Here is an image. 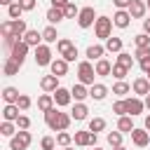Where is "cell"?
<instances>
[{
	"label": "cell",
	"mask_w": 150,
	"mask_h": 150,
	"mask_svg": "<svg viewBox=\"0 0 150 150\" xmlns=\"http://www.w3.org/2000/svg\"><path fill=\"white\" fill-rule=\"evenodd\" d=\"M26 54H28V45H26L23 40H19V42L14 45V49H12L9 59H14L16 63H21V66H23V61H26Z\"/></svg>",
	"instance_id": "cell-7"
},
{
	"label": "cell",
	"mask_w": 150,
	"mask_h": 150,
	"mask_svg": "<svg viewBox=\"0 0 150 150\" xmlns=\"http://www.w3.org/2000/svg\"><path fill=\"white\" fill-rule=\"evenodd\" d=\"M52 75H56V77H63L66 73H68V61L66 59H56V61H52Z\"/></svg>",
	"instance_id": "cell-14"
},
{
	"label": "cell",
	"mask_w": 150,
	"mask_h": 150,
	"mask_svg": "<svg viewBox=\"0 0 150 150\" xmlns=\"http://www.w3.org/2000/svg\"><path fill=\"white\" fill-rule=\"evenodd\" d=\"M112 2H115V7H117V9H127V7H131V2H134V0H112Z\"/></svg>",
	"instance_id": "cell-49"
},
{
	"label": "cell",
	"mask_w": 150,
	"mask_h": 150,
	"mask_svg": "<svg viewBox=\"0 0 150 150\" xmlns=\"http://www.w3.org/2000/svg\"><path fill=\"white\" fill-rule=\"evenodd\" d=\"M21 12H23V9H21V5H19V2H12V5L7 7V14L12 16V21H16V19L21 16Z\"/></svg>",
	"instance_id": "cell-35"
},
{
	"label": "cell",
	"mask_w": 150,
	"mask_h": 150,
	"mask_svg": "<svg viewBox=\"0 0 150 150\" xmlns=\"http://www.w3.org/2000/svg\"><path fill=\"white\" fill-rule=\"evenodd\" d=\"M96 12H94V7H84V9H80V16H77V26L80 28H89L91 23H96Z\"/></svg>",
	"instance_id": "cell-5"
},
{
	"label": "cell",
	"mask_w": 150,
	"mask_h": 150,
	"mask_svg": "<svg viewBox=\"0 0 150 150\" xmlns=\"http://www.w3.org/2000/svg\"><path fill=\"white\" fill-rule=\"evenodd\" d=\"M56 47H59V54H61V56H66V54H68V52H70V49H73L75 45H73V42H70L68 38H61V40L56 42Z\"/></svg>",
	"instance_id": "cell-29"
},
{
	"label": "cell",
	"mask_w": 150,
	"mask_h": 150,
	"mask_svg": "<svg viewBox=\"0 0 150 150\" xmlns=\"http://www.w3.org/2000/svg\"><path fill=\"white\" fill-rule=\"evenodd\" d=\"M61 19H66V14H63L61 7H49V9H47V21H49V23H59Z\"/></svg>",
	"instance_id": "cell-20"
},
{
	"label": "cell",
	"mask_w": 150,
	"mask_h": 150,
	"mask_svg": "<svg viewBox=\"0 0 150 150\" xmlns=\"http://www.w3.org/2000/svg\"><path fill=\"white\" fill-rule=\"evenodd\" d=\"M56 38H59V35H56V28H54V26H47V28L42 30V40H45V42H56Z\"/></svg>",
	"instance_id": "cell-33"
},
{
	"label": "cell",
	"mask_w": 150,
	"mask_h": 150,
	"mask_svg": "<svg viewBox=\"0 0 150 150\" xmlns=\"http://www.w3.org/2000/svg\"><path fill=\"white\" fill-rule=\"evenodd\" d=\"M138 66H141V68L148 73V70H150V56H148V59H141V61H138Z\"/></svg>",
	"instance_id": "cell-51"
},
{
	"label": "cell",
	"mask_w": 150,
	"mask_h": 150,
	"mask_svg": "<svg viewBox=\"0 0 150 150\" xmlns=\"http://www.w3.org/2000/svg\"><path fill=\"white\" fill-rule=\"evenodd\" d=\"M134 129H136V127L131 124V117H127V115H122V117L117 120V131H129V134H131Z\"/></svg>",
	"instance_id": "cell-26"
},
{
	"label": "cell",
	"mask_w": 150,
	"mask_h": 150,
	"mask_svg": "<svg viewBox=\"0 0 150 150\" xmlns=\"http://www.w3.org/2000/svg\"><path fill=\"white\" fill-rule=\"evenodd\" d=\"M143 30L150 35V19H143Z\"/></svg>",
	"instance_id": "cell-53"
},
{
	"label": "cell",
	"mask_w": 150,
	"mask_h": 150,
	"mask_svg": "<svg viewBox=\"0 0 150 150\" xmlns=\"http://www.w3.org/2000/svg\"><path fill=\"white\" fill-rule=\"evenodd\" d=\"M21 115H19V105L16 103H7L5 108H2V120L5 122H16Z\"/></svg>",
	"instance_id": "cell-11"
},
{
	"label": "cell",
	"mask_w": 150,
	"mask_h": 150,
	"mask_svg": "<svg viewBox=\"0 0 150 150\" xmlns=\"http://www.w3.org/2000/svg\"><path fill=\"white\" fill-rule=\"evenodd\" d=\"M75 143L77 145H94L96 143V134L94 131H75Z\"/></svg>",
	"instance_id": "cell-9"
},
{
	"label": "cell",
	"mask_w": 150,
	"mask_h": 150,
	"mask_svg": "<svg viewBox=\"0 0 150 150\" xmlns=\"http://www.w3.org/2000/svg\"><path fill=\"white\" fill-rule=\"evenodd\" d=\"M66 5H68V0H52V7H61L63 9Z\"/></svg>",
	"instance_id": "cell-52"
},
{
	"label": "cell",
	"mask_w": 150,
	"mask_h": 150,
	"mask_svg": "<svg viewBox=\"0 0 150 150\" xmlns=\"http://www.w3.org/2000/svg\"><path fill=\"white\" fill-rule=\"evenodd\" d=\"M112 150H127V148H124V145H120V148H112Z\"/></svg>",
	"instance_id": "cell-57"
},
{
	"label": "cell",
	"mask_w": 150,
	"mask_h": 150,
	"mask_svg": "<svg viewBox=\"0 0 150 150\" xmlns=\"http://www.w3.org/2000/svg\"><path fill=\"white\" fill-rule=\"evenodd\" d=\"M19 5H21V9H23V12L35 9V0H19Z\"/></svg>",
	"instance_id": "cell-48"
},
{
	"label": "cell",
	"mask_w": 150,
	"mask_h": 150,
	"mask_svg": "<svg viewBox=\"0 0 150 150\" xmlns=\"http://www.w3.org/2000/svg\"><path fill=\"white\" fill-rule=\"evenodd\" d=\"M19 68H21V63H16L14 59H7L5 61V75H16Z\"/></svg>",
	"instance_id": "cell-30"
},
{
	"label": "cell",
	"mask_w": 150,
	"mask_h": 150,
	"mask_svg": "<svg viewBox=\"0 0 150 150\" xmlns=\"http://www.w3.org/2000/svg\"><path fill=\"white\" fill-rule=\"evenodd\" d=\"M143 103H145V108H148V110H150V94H148V96H145V101H143Z\"/></svg>",
	"instance_id": "cell-54"
},
{
	"label": "cell",
	"mask_w": 150,
	"mask_h": 150,
	"mask_svg": "<svg viewBox=\"0 0 150 150\" xmlns=\"http://www.w3.org/2000/svg\"><path fill=\"white\" fill-rule=\"evenodd\" d=\"M70 115L68 112H59L56 108H52L49 112H45V122H47V127L52 129V131H66L68 127H70Z\"/></svg>",
	"instance_id": "cell-1"
},
{
	"label": "cell",
	"mask_w": 150,
	"mask_h": 150,
	"mask_svg": "<svg viewBox=\"0 0 150 150\" xmlns=\"http://www.w3.org/2000/svg\"><path fill=\"white\" fill-rule=\"evenodd\" d=\"M38 108H40L42 112H49V110L54 108V96H49V94H42V96L38 98Z\"/></svg>",
	"instance_id": "cell-23"
},
{
	"label": "cell",
	"mask_w": 150,
	"mask_h": 150,
	"mask_svg": "<svg viewBox=\"0 0 150 150\" xmlns=\"http://www.w3.org/2000/svg\"><path fill=\"white\" fill-rule=\"evenodd\" d=\"M94 70H96V75H101V77H105V75H110V73H112V66H110V61H105V59H101V61H96V66H94Z\"/></svg>",
	"instance_id": "cell-22"
},
{
	"label": "cell",
	"mask_w": 150,
	"mask_h": 150,
	"mask_svg": "<svg viewBox=\"0 0 150 150\" xmlns=\"http://www.w3.org/2000/svg\"><path fill=\"white\" fill-rule=\"evenodd\" d=\"M145 5H148V9H150V0H148V2H145Z\"/></svg>",
	"instance_id": "cell-58"
},
{
	"label": "cell",
	"mask_w": 150,
	"mask_h": 150,
	"mask_svg": "<svg viewBox=\"0 0 150 150\" xmlns=\"http://www.w3.org/2000/svg\"><path fill=\"white\" fill-rule=\"evenodd\" d=\"M0 134L7 136V138L16 136V134H14V124H12V122H2V124H0Z\"/></svg>",
	"instance_id": "cell-40"
},
{
	"label": "cell",
	"mask_w": 150,
	"mask_h": 150,
	"mask_svg": "<svg viewBox=\"0 0 150 150\" xmlns=\"http://www.w3.org/2000/svg\"><path fill=\"white\" fill-rule=\"evenodd\" d=\"M56 143H59V145H63V148H68V145L73 143V136H70L68 131H59V136H56Z\"/></svg>",
	"instance_id": "cell-36"
},
{
	"label": "cell",
	"mask_w": 150,
	"mask_h": 150,
	"mask_svg": "<svg viewBox=\"0 0 150 150\" xmlns=\"http://www.w3.org/2000/svg\"><path fill=\"white\" fill-rule=\"evenodd\" d=\"M145 9H148V5H145V2L134 0V2H131V7H129V14H131V19H141V16L145 14Z\"/></svg>",
	"instance_id": "cell-16"
},
{
	"label": "cell",
	"mask_w": 150,
	"mask_h": 150,
	"mask_svg": "<svg viewBox=\"0 0 150 150\" xmlns=\"http://www.w3.org/2000/svg\"><path fill=\"white\" fill-rule=\"evenodd\" d=\"M134 42H136V47H150V35L148 33H138L134 38Z\"/></svg>",
	"instance_id": "cell-38"
},
{
	"label": "cell",
	"mask_w": 150,
	"mask_h": 150,
	"mask_svg": "<svg viewBox=\"0 0 150 150\" xmlns=\"http://www.w3.org/2000/svg\"><path fill=\"white\" fill-rule=\"evenodd\" d=\"M145 129H148V131H150V115H148V117H145Z\"/></svg>",
	"instance_id": "cell-55"
},
{
	"label": "cell",
	"mask_w": 150,
	"mask_h": 150,
	"mask_svg": "<svg viewBox=\"0 0 150 150\" xmlns=\"http://www.w3.org/2000/svg\"><path fill=\"white\" fill-rule=\"evenodd\" d=\"M127 73H129V68H124V66H120V63H115V66H112V75H115L117 80H124V77H127Z\"/></svg>",
	"instance_id": "cell-42"
},
{
	"label": "cell",
	"mask_w": 150,
	"mask_h": 150,
	"mask_svg": "<svg viewBox=\"0 0 150 150\" xmlns=\"http://www.w3.org/2000/svg\"><path fill=\"white\" fill-rule=\"evenodd\" d=\"M70 94H73V98L77 101V103H82L87 96H89V89L84 87V84H73V89H70Z\"/></svg>",
	"instance_id": "cell-19"
},
{
	"label": "cell",
	"mask_w": 150,
	"mask_h": 150,
	"mask_svg": "<svg viewBox=\"0 0 150 150\" xmlns=\"http://www.w3.org/2000/svg\"><path fill=\"white\" fill-rule=\"evenodd\" d=\"M124 103H127V115H141L143 110H145V103L141 101V98H124Z\"/></svg>",
	"instance_id": "cell-8"
},
{
	"label": "cell",
	"mask_w": 150,
	"mask_h": 150,
	"mask_svg": "<svg viewBox=\"0 0 150 150\" xmlns=\"http://www.w3.org/2000/svg\"><path fill=\"white\" fill-rule=\"evenodd\" d=\"M134 91L148 96V94H150V82H148V77H138V80H134Z\"/></svg>",
	"instance_id": "cell-17"
},
{
	"label": "cell",
	"mask_w": 150,
	"mask_h": 150,
	"mask_svg": "<svg viewBox=\"0 0 150 150\" xmlns=\"http://www.w3.org/2000/svg\"><path fill=\"white\" fill-rule=\"evenodd\" d=\"M40 40H42V33H38V30H28L23 35V42L28 47H40Z\"/></svg>",
	"instance_id": "cell-21"
},
{
	"label": "cell",
	"mask_w": 150,
	"mask_h": 150,
	"mask_svg": "<svg viewBox=\"0 0 150 150\" xmlns=\"http://www.w3.org/2000/svg\"><path fill=\"white\" fill-rule=\"evenodd\" d=\"M129 21H131V14H129L127 9H117V12H115V16H112V23H115L117 28H127V26H129Z\"/></svg>",
	"instance_id": "cell-12"
},
{
	"label": "cell",
	"mask_w": 150,
	"mask_h": 150,
	"mask_svg": "<svg viewBox=\"0 0 150 150\" xmlns=\"http://www.w3.org/2000/svg\"><path fill=\"white\" fill-rule=\"evenodd\" d=\"M131 141H134V145L145 148V145L150 143V134H148L145 129H134V131H131Z\"/></svg>",
	"instance_id": "cell-10"
},
{
	"label": "cell",
	"mask_w": 150,
	"mask_h": 150,
	"mask_svg": "<svg viewBox=\"0 0 150 150\" xmlns=\"http://www.w3.org/2000/svg\"><path fill=\"white\" fill-rule=\"evenodd\" d=\"M63 59H66V61H75V59H77V47H73V49H70Z\"/></svg>",
	"instance_id": "cell-50"
},
{
	"label": "cell",
	"mask_w": 150,
	"mask_h": 150,
	"mask_svg": "<svg viewBox=\"0 0 150 150\" xmlns=\"http://www.w3.org/2000/svg\"><path fill=\"white\" fill-rule=\"evenodd\" d=\"M136 56H138V61L141 59H148L150 56V47H136Z\"/></svg>",
	"instance_id": "cell-47"
},
{
	"label": "cell",
	"mask_w": 150,
	"mask_h": 150,
	"mask_svg": "<svg viewBox=\"0 0 150 150\" xmlns=\"http://www.w3.org/2000/svg\"><path fill=\"white\" fill-rule=\"evenodd\" d=\"M112 94H117V96H124V94H129V84H127L124 80H120V82L112 87Z\"/></svg>",
	"instance_id": "cell-39"
},
{
	"label": "cell",
	"mask_w": 150,
	"mask_h": 150,
	"mask_svg": "<svg viewBox=\"0 0 150 150\" xmlns=\"http://www.w3.org/2000/svg\"><path fill=\"white\" fill-rule=\"evenodd\" d=\"M0 5H7V7H9V5H12V0H0Z\"/></svg>",
	"instance_id": "cell-56"
},
{
	"label": "cell",
	"mask_w": 150,
	"mask_h": 150,
	"mask_svg": "<svg viewBox=\"0 0 150 150\" xmlns=\"http://www.w3.org/2000/svg\"><path fill=\"white\" fill-rule=\"evenodd\" d=\"M70 98H73V94H70L68 89H63V87H59V89L54 91V103H56V105H61V108H63V105H68V103H70Z\"/></svg>",
	"instance_id": "cell-13"
},
{
	"label": "cell",
	"mask_w": 150,
	"mask_h": 150,
	"mask_svg": "<svg viewBox=\"0 0 150 150\" xmlns=\"http://www.w3.org/2000/svg\"><path fill=\"white\" fill-rule=\"evenodd\" d=\"M105 94H108V87H105V84H91V89H89V96H91L94 101H103Z\"/></svg>",
	"instance_id": "cell-18"
},
{
	"label": "cell",
	"mask_w": 150,
	"mask_h": 150,
	"mask_svg": "<svg viewBox=\"0 0 150 150\" xmlns=\"http://www.w3.org/2000/svg\"><path fill=\"white\" fill-rule=\"evenodd\" d=\"M30 141H33L30 131H19L16 136L9 138V148H12V150H26V148L30 145Z\"/></svg>",
	"instance_id": "cell-4"
},
{
	"label": "cell",
	"mask_w": 150,
	"mask_h": 150,
	"mask_svg": "<svg viewBox=\"0 0 150 150\" xmlns=\"http://www.w3.org/2000/svg\"><path fill=\"white\" fill-rule=\"evenodd\" d=\"M94 75H96V70H94V66H91L89 61H82V63L77 66L80 84H94Z\"/></svg>",
	"instance_id": "cell-3"
},
{
	"label": "cell",
	"mask_w": 150,
	"mask_h": 150,
	"mask_svg": "<svg viewBox=\"0 0 150 150\" xmlns=\"http://www.w3.org/2000/svg\"><path fill=\"white\" fill-rule=\"evenodd\" d=\"M66 150H73V148H66Z\"/></svg>",
	"instance_id": "cell-61"
},
{
	"label": "cell",
	"mask_w": 150,
	"mask_h": 150,
	"mask_svg": "<svg viewBox=\"0 0 150 150\" xmlns=\"http://www.w3.org/2000/svg\"><path fill=\"white\" fill-rule=\"evenodd\" d=\"M19 89H14V87H5L2 89V98H5V103H16L19 101Z\"/></svg>",
	"instance_id": "cell-25"
},
{
	"label": "cell",
	"mask_w": 150,
	"mask_h": 150,
	"mask_svg": "<svg viewBox=\"0 0 150 150\" xmlns=\"http://www.w3.org/2000/svg\"><path fill=\"white\" fill-rule=\"evenodd\" d=\"M35 63L38 66H52V49L47 45L35 47Z\"/></svg>",
	"instance_id": "cell-6"
},
{
	"label": "cell",
	"mask_w": 150,
	"mask_h": 150,
	"mask_svg": "<svg viewBox=\"0 0 150 150\" xmlns=\"http://www.w3.org/2000/svg\"><path fill=\"white\" fill-rule=\"evenodd\" d=\"M103 54H105V47H101V45H89V47H87V56H89L91 61H94V59L101 61Z\"/></svg>",
	"instance_id": "cell-24"
},
{
	"label": "cell",
	"mask_w": 150,
	"mask_h": 150,
	"mask_svg": "<svg viewBox=\"0 0 150 150\" xmlns=\"http://www.w3.org/2000/svg\"><path fill=\"white\" fill-rule=\"evenodd\" d=\"M87 112H89V110H87V105H84V103H75V108H73L70 117H73V120H84V117H87Z\"/></svg>",
	"instance_id": "cell-27"
},
{
	"label": "cell",
	"mask_w": 150,
	"mask_h": 150,
	"mask_svg": "<svg viewBox=\"0 0 150 150\" xmlns=\"http://www.w3.org/2000/svg\"><path fill=\"white\" fill-rule=\"evenodd\" d=\"M105 49L120 54V52H122V40H120V38H108V40H105Z\"/></svg>",
	"instance_id": "cell-28"
},
{
	"label": "cell",
	"mask_w": 150,
	"mask_h": 150,
	"mask_svg": "<svg viewBox=\"0 0 150 150\" xmlns=\"http://www.w3.org/2000/svg\"><path fill=\"white\" fill-rule=\"evenodd\" d=\"M16 105H19V110H28V108H30V98H28L26 94H21L19 101H16Z\"/></svg>",
	"instance_id": "cell-43"
},
{
	"label": "cell",
	"mask_w": 150,
	"mask_h": 150,
	"mask_svg": "<svg viewBox=\"0 0 150 150\" xmlns=\"http://www.w3.org/2000/svg\"><path fill=\"white\" fill-rule=\"evenodd\" d=\"M117 63H120V66H124V68H131V66H134V59H131V54L120 52V54H117Z\"/></svg>",
	"instance_id": "cell-34"
},
{
	"label": "cell",
	"mask_w": 150,
	"mask_h": 150,
	"mask_svg": "<svg viewBox=\"0 0 150 150\" xmlns=\"http://www.w3.org/2000/svg\"><path fill=\"white\" fill-rule=\"evenodd\" d=\"M63 14H66V19H73V16H80V9H77L73 2H68V5L63 7Z\"/></svg>",
	"instance_id": "cell-41"
},
{
	"label": "cell",
	"mask_w": 150,
	"mask_h": 150,
	"mask_svg": "<svg viewBox=\"0 0 150 150\" xmlns=\"http://www.w3.org/2000/svg\"><path fill=\"white\" fill-rule=\"evenodd\" d=\"M145 75H148V77H150V70H148V73H145Z\"/></svg>",
	"instance_id": "cell-60"
},
{
	"label": "cell",
	"mask_w": 150,
	"mask_h": 150,
	"mask_svg": "<svg viewBox=\"0 0 150 150\" xmlns=\"http://www.w3.org/2000/svg\"><path fill=\"white\" fill-rule=\"evenodd\" d=\"M40 87H42L45 91H56V89H59V77H56V75H45V77L40 80Z\"/></svg>",
	"instance_id": "cell-15"
},
{
	"label": "cell",
	"mask_w": 150,
	"mask_h": 150,
	"mask_svg": "<svg viewBox=\"0 0 150 150\" xmlns=\"http://www.w3.org/2000/svg\"><path fill=\"white\" fill-rule=\"evenodd\" d=\"M0 33H2V38H14V21H5L2 26H0ZM19 40V38H16Z\"/></svg>",
	"instance_id": "cell-32"
},
{
	"label": "cell",
	"mask_w": 150,
	"mask_h": 150,
	"mask_svg": "<svg viewBox=\"0 0 150 150\" xmlns=\"http://www.w3.org/2000/svg\"><path fill=\"white\" fill-rule=\"evenodd\" d=\"M103 129H105V120H103V117H94V120L89 122V131L98 134V131H103Z\"/></svg>",
	"instance_id": "cell-31"
},
{
	"label": "cell",
	"mask_w": 150,
	"mask_h": 150,
	"mask_svg": "<svg viewBox=\"0 0 150 150\" xmlns=\"http://www.w3.org/2000/svg\"><path fill=\"white\" fill-rule=\"evenodd\" d=\"M16 127H19V129H21V131H26V129H28V127H30V120H28V117H26V115H21V117H19V120H16Z\"/></svg>",
	"instance_id": "cell-46"
},
{
	"label": "cell",
	"mask_w": 150,
	"mask_h": 150,
	"mask_svg": "<svg viewBox=\"0 0 150 150\" xmlns=\"http://www.w3.org/2000/svg\"><path fill=\"white\" fill-rule=\"evenodd\" d=\"M112 112H117L120 117H122V115H127V103H124V101H117V103L112 105Z\"/></svg>",
	"instance_id": "cell-45"
},
{
	"label": "cell",
	"mask_w": 150,
	"mask_h": 150,
	"mask_svg": "<svg viewBox=\"0 0 150 150\" xmlns=\"http://www.w3.org/2000/svg\"><path fill=\"white\" fill-rule=\"evenodd\" d=\"M94 30H96V38L108 40V38H110V30H112V19H108V16H98L96 23H94Z\"/></svg>",
	"instance_id": "cell-2"
},
{
	"label": "cell",
	"mask_w": 150,
	"mask_h": 150,
	"mask_svg": "<svg viewBox=\"0 0 150 150\" xmlns=\"http://www.w3.org/2000/svg\"><path fill=\"white\" fill-rule=\"evenodd\" d=\"M94 150H103V148H94Z\"/></svg>",
	"instance_id": "cell-59"
},
{
	"label": "cell",
	"mask_w": 150,
	"mask_h": 150,
	"mask_svg": "<svg viewBox=\"0 0 150 150\" xmlns=\"http://www.w3.org/2000/svg\"><path fill=\"white\" fill-rule=\"evenodd\" d=\"M40 145H42V150H54V145H56V141H54L52 136H45V138L40 141Z\"/></svg>",
	"instance_id": "cell-44"
},
{
	"label": "cell",
	"mask_w": 150,
	"mask_h": 150,
	"mask_svg": "<svg viewBox=\"0 0 150 150\" xmlns=\"http://www.w3.org/2000/svg\"><path fill=\"white\" fill-rule=\"evenodd\" d=\"M108 143H110L112 148H120V145H122V131H110V134H108Z\"/></svg>",
	"instance_id": "cell-37"
}]
</instances>
